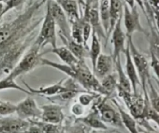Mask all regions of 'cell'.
I'll list each match as a JSON object with an SVG mask.
<instances>
[{"label":"cell","instance_id":"1","mask_svg":"<svg viewBox=\"0 0 159 133\" xmlns=\"http://www.w3.org/2000/svg\"><path fill=\"white\" fill-rule=\"evenodd\" d=\"M40 6V2H33L15 19L0 25V57L12 48L31 45L35 30L43 20L35 16Z\"/></svg>","mask_w":159,"mask_h":133},{"label":"cell","instance_id":"2","mask_svg":"<svg viewBox=\"0 0 159 133\" xmlns=\"http://www.w3.org/2000/svg\"><path fill=\"white\" fill-rule=\"evenodd\" d=\"M72 67L73 71L70 78L73 79L79 85H81L85 91L97 93L103 97H107L100 82L87 66L85 60H79L77 64Z\"/></svg>","mask_w":159,"mask_h":133},{"label":"cell","instance_id":"3","mask_svg":"<svg viewBox=\"0 0 159 133\" xmlns=\"http://www.w3.org/2000/svg\"><path fill=\"white\" fill-rule=\"evenodd\" d=\"M40 50L41 49L37 45L34 43L31 44L30 49L24 53L13 69L10 71L9 74V75L16 79L20 76L32 71L39 65H41V59L43 58V56L48 53V51L43 53L40 52Z\"/></svg>","mask_w":159,"mask_h":133},{"label":"cell","instance_id":"4","mask_svg":"<svg viewBox=\"0 0 159 133\" xmlns=\"http://www.w3.org/2000/svg\"><path fill=\"white\" fill-rule=\"evenodd\" d=\"M46 11L44 16L41 22V27L38 35L36 37L34 44L37 45L40 49H43L47 45H51L52 48L57 46V32H56V25L54 18L51 15L48 3L47 2Z\"/></svg>","mask_w":159,"mask_h":133},{"label":"cell","instance_id":"5","mask_svg":"<svg viewBox=\"0 0 159 133\" xmlns=\"http://www.w3.org/2000/svg\"><path fill=\"white\" fill-rule=\"evenodd\" d=\"M127 45L130 49V56L134 62L136 71L140 79V83L142 88L143 92H147V82L151 79L150 66L147 58L135 46L133 41V37H127Z\"/></svg>","mask_w":159,"mask_h":133},{"label":"cell","instance_id":"6","mask_svg":"<svg viewBox=\"0 0 159 133\" xmlns=\"http://www.w3.org/2000/svg\"><path fill=\"white\" fill-rule=\"evenodd\" d=\"M97 111L102 122L107 125H112L116 128H124L121 122L120 115L113 105L108 102V97H102V96L98 97L96 100V103L93 105Z\"/></svg>","mask_w":159,"mask_h":133},{"label":"cell","instance_id":"7","mask_svg":"<svg viewBox=\"0 0 159 133\" xmlns=\"http://www.w3.org/2000/svg\"><path fill=\"white\" fill-rule=\"evenodd\" d=\"M122 19H124L127 37H133L135 32H141L145 35H148L147 31L141 23L137 5L134 7L130 8L127 3H123Z\"/></svg>","mask_w":159,"mask_h":133},{"label":"cell","instance_id":"8","mask_svg":"<svg viewBox=\"0 0 159 133\" xmlns=\"http://www.w3.org/2000/svg\"><path fill=\"white\" fill-rule=\"evenodd\" d=\"M47 2L49 5L50 10L54 18L56 27H58L59 36L61 39V41L71 40V25L67 15L54 1L48 0Z\"/></svg>","mask_w":159,"mask_h":133},{"label":"cell","instance_id":"9","mask_svg":"<svg viewBox=\"0 0 159 133\" xmlns=\"http://www.w3.org/2000/svg\"><path fill=\"white\" fill-rule=\"evenodd\" d=\"M118 95L123 99L124 102L130 111V114L137 121L141 119L144 107V97L138 93L127 92L116 88Z\"/></svg>","mask_w":159,"mask_h":133},{"label":"cell","instance_id":"10","mask_svg":"<svg viewBox=\"0 0 159 133\" xmlns=\"http://www.w3.org/2000/svg\"><path fill=\"white\" fill-rule=\"evenodd\" d=\"M23 84L26 87V89L30 91L31 95L32 94H37V95L46 96L47 97H52V96L61 94V93L67 91L71 88L78 84L73 79L70 78V77H68L65 81V79H62L61 80L54 84H51L46 87H41V88H37V89L31 88L25 81H23Z\"/></svg>","mask_w":159,"mask_h":133},{"label":"cell","instance_id":"11","mask_svg":"<svg viewBox=\"0 0 159 133\" xmlns=\"http://www.w3.org/2000/svg\"><path fill=\"white\" fill-rule=\"evenodd\" d=\"M17 117L23 120H38L41 115V109L37 105L36 101L28 95L23 101L16 105Z\"/></svg>","mask_w":159,"mask_h":133},{"label":"cell","instance_id":"12","mask_svg":"<svg viewBox=\"0 0 159 133\" xmlns=\"http://www.w3.org/2000/svg\"><path fill=\"white\" fill-rule=\"evenodd\" d=\"M110 35H112L111 42L113 48L112 57L113 61H115L118 58H120V54L122 53L124 54L127 46L126 45L127 36L122 29V16L117 20Z\"/></svg>","mask_w":159,"mask_h":133},{"label":"cell","instance_id":"13","mask_svg":"<svg viewBox=\"0 0 159 133\" xmlns=\"http://www.w3.org/2000/svg\"><path fill=\"white\" fill-rule=\"evenodd\" d=\"M82 15L89 23L92 29L96 32L99 40L103 39L105 40V45H107L108 41H107L106 32L104 31L103 27H102V23H101L98 6H90L85 4Z\"/></svg>","mask_w":159,"mask_h":133},{"label":"cell","instance_id":"14","mask_svg":"<svg viewBox=\"0 0 159 133\" xmlns=\"http://www.w3.org/2000/svg\"><path fill=\"white\" fill-rule=\"evenodd\" d=\"M41 109V115L40 120L43 122L55 125H61L64 122L65 114L63 108L56 104L43 105L40 107Z\"/></svg>","mask_w":159,"mask_h":133},{"label":"cell","instance_id":"15","mask_svg":"<svg viewBox=\"0 0 159 133\" xmlns=\"http://www.w3.org/2000/svg\"><path fill=\"white\" fill-rule=\"evenodd\" d=\"M29 125V121L18 117H0V133H21Z\"/></svg>","mask_w":159,"mask_h":133},{"label":"cell","instance_id":"16","mask_svg":"<svg viewBox=\"0 0 159 133\" xmlns=\"http://www.w3.org/2000/svg\"><path fill=\"white\" fill-rule=\"evenodd\" d=\"M114 61L112 55L101 54L96 60L93 74L96 77L102 79L108 74L113 73Z\"/></svg>","mask_w":159,"mask_h":133},{"label":"cell","instance_id":"17","mask_svg":"<svg viewBox=\"0 0 159 133\" xmlns=\"http://www.w3.org/2000/svg\"><path fill=\"white\" fill-rule=\"evenodd\" d=\"M124 55L126 57V63H125V73L127 74V77L130 80V84H131L132 87V91L133 93H138V87L141 85L140 83V79L138 77V72L136 71L134 62L132 60L131 56H130V49H129V46L127 45L126 46V49L124 51Z\"/></svg>","mask_w":159,"mask_h":133},{"label":"cell","instance_id":"18","mask_svg":"<svg viewBox=\"0 0 159 133\" xmlns=\"http://www.w3.org/2000/svg\"><path fill=\"white\" fill-rule=\"evenodd\" d=\"M77 120L79 122H82L85 124L86 126L90 128L91 129H96V130H107L108 129L107 125L104 123L101 119L100 116H99V112L97 110L93 107L92 110L89 114L83 116V117L78 118Z\"/></svg>","mask_w":159,"mask_h":133},{"label":"cell","instance_id":"19","mask_svg":"<svg viewBox=\"0 0 159 133\" xmlns=\"http://www.w3.org/2000/svg\"><path fill=\"white\" fill-rule=\"evenodd\" d=\"M64 11L69 23L81 17L79 12V3L77 0H53Z\"/></svg>","mask_w":159,"mask_h":133},{"label":"cell","instance_id":"20","mask_svg":"<svg viewBox=\"0 0 159 133\" xmlns=\"http://www.w3.org/2000/svg\"><path fill=\"white\" fill-rule=\"evenodd\" d=\"M112 101L116 105V108H117L118 111H119L121 122H122L124 128H127L130 131V133H139L138 132V123H137L136 120L134 118L133 116L127 113L126 111H124L122 107L120 106V105L118 103L117 101H116L115 99H112Z\"/></svg>","mask_w":159,"mask_h":133},{"label":"cell","instance_id":"21","mask_svg":"<svg viewBox=\"0 0 159 133\" xmlns=\"http://www.w3.org/2000/svg\"><path fill=\"white\" fill-rule=\"evenodd\" d=\"M115 67L116 70V78H117V87L116 88L125 91L127 92H133L132 91L131 84L127 77L122 64H121L120 58H118L114 61Z\"/></svg>","mask_w":159,"mask_h":133},{"label":"cell","instance_id":"22","mask_svg":"<svg viewBox=\"0 0 159 133\" xmlns=\"http://www.w3.org/2000/svg\"><path fill=\"white\" fill-rule=\"evenodd\" d=\"M99 17H100L101 23L102 27L106 32L107 41L109 40V29H110V0H99Z\"/></svg>","mask_w":159,"mask_h":133},{"label":"cell","instance_id":"23","mask_svg":"<svg viewBox=\"0 0 159 133\" xmlns=\"http://www.w3.org/2000/svg\"><path fill=\"white\" fill-rule=\"evenodd\" d=\"M51 52L57 55L65 64L68 65V66H73L78 63L79 60H78L72 54V53L66 47V46H56V47L52 48L51 49H48V53Z\"/></svg>","mask_w":159,"mask_h":133},{"label":"cell","instance_id":"24","mask_svg":"<svg viewBox=\"0 0 159 133\" xmlns=\"http://www.w3.org/2000/svg\"><path fill=\"white\" fill-rule=\"evenodd\" d=\"M62 42L78 60H85L89 57V49L85 47L82 43H77L72 39L69 40H63Z\"/></svg>","mask_w":159,"mask_h":133},{"label":"cell","instance_id":"25","mask_svg":"<svg viewBox=\"0 0 159 133\" xmlns=\"http://www.w3.org/2000/svg\"><path fill=\"white\" fill-rule=\"evenodd\" d=\"M123 3L124 2H122V0H110V29H109V37H110L112 30H113L117 20L122 16Z\"/></svg>","mask_w":159,"mask_h":133},{"label":"cell","instance_id":"26","mask_svg":"<svg viewBox=\"0 0 159 133\" xmlns=\"http://www.w3.org/2000/svg\"><path fill=\"white\" fill-rule=\"evenodd\" d=\"M92 40L90 47L89 48V58H90L93 66V71L96 66V60L101 54V43L100 40L94 31H92Z\"/></svg>","mask_w":159,"mask_h":133},{"label":"cell","instance_id":"27","mask_svg":"<svg viewBox=\"0 0 159 133\" xmlns=\"http://www.w3.org/2000/svg\"><path fill=\"white\" fill-rule=\"evenodd\" d=\"M99 82H100L101 86H102L104 91H105L107 97H110L116 90L117 78H116V76L114 74H113V73L108 74L106 77H102L101 81Z\"/></svg>","mask_w":159,"mask_h":133},{"label":"cell","instance_id":"28","mask_svg":"<svg viewBox=\"0 0 159 133\" xmlns=\"http://www.w3.org/2000/svg\"><path fill=\"white\" fill-rule=\"evenodd\" d=\"M15 80L16 79L12 77L11 75H9V74H7L6 77L2 78L0 80V91H3V90L13 89L25 93V94H28V95H31V94L27 89H24L23 88H22L20 85H19L16 82Z\"/></svg>","mask_w":159,"mask_h":133},{"label":"cell","instance_id":"29","mask_svg":"<svg viewBox=\"0 0 159 133\" xmlns=\"http://www.w3.org/2000/svg\"><path fill=\"white\" fill-rule=\"evenodd\" d=\"M71 37L74 41L83 44L82 38V26H83V18L81 16L78 19L71 21Z\"/></svg>","mask_w":159,"mask_h":133},{"label":"cell","instance_id":"30","mask_svg":"<svg viewBox=\"0 0 159 133\" xmlns=\"http://www.w3.org/2000/svg\"><path fill=\"white\" fill-rule=\"evenodd\" d=\"M62 133H91V128L76 119L73 123L63 126Z\"/></svg>","mask_w":159,"mask_h":133},{"label":"cell","instance_id":"31","mask_svg":"<svg viewBox=\"0 0 159 133\" xmlns=\"http://www.w3.org/2000/svg\"><path fill=\"white\" fill-rule=\"evenodd\" d=\"M31 123L36 124L40 127L41 129L42 133H62L63 132V125L62 124L61 125H55V124L47 123L43 122L42 121L38 120H29Z\"/></svg>","mask_w":159,"mask_h":133},{"label":"cell","instance_id":"32","mask_svg":"<svg viewBox=\"0 0 159 133\" xmlns=\"http://www.w3.org/2000/svg\"><path fill=\"white\" fill-rule=\"evenodd\" d=\"M147 88H148V91H147L148 98L151 105L156 111H159V94L158 91L155 89V86L152 84V78L148 80Z\"/></svg>","mask_w":159,"mask_h":133},{"label":"cell","instance_id":"33","mask_svg":"<svg viewBox=\"0 0 159 133\" xmlns=\"http://www.w3.org/2000/svg\"><path fill=\"white\" fill-rule=\"evenodd\" d=\"M100 94L95 92H89V91H84L80 93L78 97V102L80 103L82 106L88 107L93 103V101L96 100L99 97H100Z\"/></svg>","mask_w":159,"mask_h":133},{"label":"cell","instance_id":"34","mask_svg":"<svg viewBox=\"0 0 159 133\" xmlns=\"http://www.w3.org/2000/svg\"><path fill=\"white\" fill-rule=\"evenodd\" d=\"M16 112V105L0 99V117H6Z\"/></svg>","mask_w":159,"mask_h":133},{"label":"cell","instance_id":"35","mask_svg":"<svg viewBox=\"0 0 159 133\" xmlns=\"http://www.w3.org/2000/svg\"><path fill=\"white\" fill-rule=\"evenodd\" d=\"M83 18V26H82V38H83V45L86 48H89L88 46V41L89 40L90 36L92 34V29L91 26H90L89 23L84 18L83 15H82Z\"/></svg>","mask_w":159,"mask_h":133},{"label":"cell","instance_id":"36","mask_svg":"<svg viewBox=\"0 0 159 133\" xmlns=\"http://www.w3.org/2000/svg\"><path fill=\"white\" fill-rule=\"evenodd\" d=\"M150 54H151V63H149L150 67L152 68L153 72L155 74V77L157 80L158 79V66H159V60H158V54L150 49Z\"/></svg>","mask_w":159,"mask_h":133},{"label":"cell","instance_id":"37","mask_svg":"<svg viewBox=\"0 0 159 133\" xmlns=\"http://www.w3.org/2000/svg\"><path fill=\"white\" fill-rule=\"evenodd\" d=\"M26 0H7L4 2V9H3V15H6L8 12L12 9L17 8L20 5L23 4Z\"/></svg>","mask_w":159,"mask_h":133},{"label":"cell","instance_id":"38","mask_svg":"<svg viewBox=\"0 0 159 133\" xmlns=\"http://www.w3.org/2000/svg\"><path fill=\"white\" fill-rule=\"evenodd\" d=\"M85 107L82 106L79 102H75L73 104L71 107V112L76 117L79 118L85 113Z\"/></svg>","mask_w":159,"mask_h":133},{"label":"cell","instance_id":"39","mask_svg":"<svg viewBox=\"0 0 159 133\" xmlns=\"http://www.w3.org/2000/svg\"><path fill=\"white\" fill-rule=\"evenodd\" d=\"M148 4L150 9H152V12H153L155 21L158 23L159 0H148Z\"/></svg>","mask_w":159,"mask_h":133},{"label":"cell","instance_id":"40","mask_svg":"<svg viewBox=\"0 0 159 133\" xmlns=\"http://www.w3.org/2000/svg\"><path fill=\"white\" fill-rule=\"evenodd\" d=\"M21 133H42V131L38 125L30 122L29 126Z\"/></svg>","mask_w":159,"mask_h":133},{"label":"cell","instance_id":"41","mask_svg":"<svg viewBox=\"0 0 159 133\" xmlns=\"http://www.w3.org/2000/svg\"><path fill=\"white\" fill-rule=\"evenodd\" d=\"M99 0H85V4L90 6H99Z\"/></svg>","mask_w":159,"mask_h":133},{"label":"cell","instance_id":"42","mask_svg":"<svg viewBox=\"0 0 159 133\" xmlns=\"http://www.w3.org/2000/svg\"><path fill=\"white\" fill-rule=\"evenodd\" d=\"M134 2L135 3H137V4L141 7V10H142V12H144L145 16H147V15H146V12H145V8H144V0H134Z\"/></svg>","mask_w":159,"mask_h":133},{"label":"cell","instance_id":"43","mask_svg":"<svg viewBox=\"0 0 159 133\" xmlns=\"http://www.w3.org/2000/svg\"><path fill=\"white\" fill-rule=\"evenodd\" d=\"M138 132L139 133H158L156 131H150V130L142 129V128H138Z\"/></svg>","mask_w":159,"mask_h":133},{"label":"cell","instance_id":"44","mask_svg":"<svg viewBox=\"0 0 159 133\" xmlns=\"http://www.w3.org/2000/svg\"><path fill=\"white\" fill-rule=\"evenodd\" d=\"M3 9H4V3L0 2V19L3 16Z\"/></svg>","mask_w":159,"mask_h":133},{"label":"cell","instance_id":"45","mask_svg":"<svg viewBox=\"0 0 159 133\" xmlns=\"http://www.w3.org/2000/svg\"><path fill=\"white\" fill-rule=\"evenodd\" d=\"M78 2H79V5H82V6H85V1H83V0H77Z\"/></svg>","mask_w":159,"mask_h":133},{"label":"cell","instance_id":"46","mask_svg":"<svg viewBox=\"0 0 159 133\" xmlns=\"http://www.w3.org/2000/svg\"><path fill=\"white\" fill-rule=\"evenodd\" d=\"M47 1H48V0H41V1L40 2V5H41V6H42V5H43V4H44V3H46Z\"/></svg>","mask_w":159,"mask_h":133},{"label":"cell","instance_id":"47","mask_svg":"<svg viewBox=\"0 0 159 133\" xmlns=\"http://www.w3.org/2000/svg\"><path fill=\"white\" fill-rule=\"evenodd\" d=\"M6 1H7V0H0V2H3V3H4L5 2H6Z\"/></svg>","mask_w":159,"mask_h":133}]
</instances>
